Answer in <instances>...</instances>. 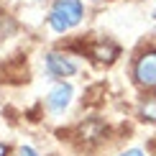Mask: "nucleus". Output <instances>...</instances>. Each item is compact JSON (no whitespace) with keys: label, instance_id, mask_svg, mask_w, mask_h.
<instances>
[{"label":"nucleus","instance_id":"7ed1b4c3","mask_svg":"<svg viewBox=\"0 0 156 156\" xmlns=\"http://www.w3.org/2000/svg\"><path fill=\"white\" fill-rule=\"evenodd\" d=\"M72 95H74V87H72V84H69V82H59V84L49 92L46 108L51 110V113H62V110L72 102Z\"/></svg>","mask_w":156,"mask_h":156},{"label":"nucleus","instance_id":"6e6552de","mask_svg":"<svg viewBox=\"0 0 156 156\" xmlns=\"http://www.w3.org/2000/svg\"><path fill=\"white\" fill-rule=\"evenodd\" d=\"M18 154H21V156H38L31 146H21V151H18Z\"/></svg>","mask_w":156,"mask_h":156},{"label":"nucleus","instance_id":"9d476101","mask_svg":"<svg viewBox=\"0 0 156 156\" xmlns=\"http://www.w3.org/2000/svg\"><path fill=\"white\" fill-rule=\"evenodd\" d=\"M154 18H156V10H154Z\"/></svg>","mask_w":156,"mask_h":156},{"label":"nucleus","instance_id":"423d86ee","mask_svg":"<svg viewBox=\"0 0 156 156\" xmlns=\"http://www.w3.org/2000/svg\"><path fill=\"white\" fill-rule=\"evenodd\" d=\"M92 56L100 62H113L115 56H118V46L115 44H97V46H92Z\"/></svg>","mask_w":156,"mask_h":156},{"label":"nucleus","instance_id":"39448f33","mask_svg":"<svg viewBox=\"0 0 156 156\" xmlns=\"http://www.w3.org/2000/svg\"><path fill=\"white\" fill-rule=\"evenodd\" d=\"M138 115L141 120H148V123H156V92L154 95H146L138 105Z\"/></svg>","mask_w":156,"mask_h":156},{"label":"nucleus","instance_id":"20e7f679","mask_svg":"<svg viewBox=\"0 0 156 156\" xmlns=\"http://www.w3.org/2000/svg\"><path fill=\"white\" fill-rule=\"evenodd\" d=\"M46 72L51 77H69V74L77 72V64L69 59V56L51 51V54H46Z\"/></svg>","mask_w":156,"mask_h":156},{"label":"nucleus","instance_id":"f257e3e1","mask_svg":"<svg viewBox=\"0 0 156 156\" xmlns=\"http://www.w3.org/2000/svg\"><path fill=\"white\" fill-rule=\"evenodd\" d=\"M82 16H84L82 0H56L49 10V26L56 34H64V31L74 28L82 21Z\"/></svg>","mask_w":156,"mask_h":156},{"label":"nucleus","instance_id":"1a4fd4ad","mask_svg":"<svg viewBox=\"0 0 156 156\" xmlns=\"http://www.w3.org/2000/svg\"><path fill=\"white\" fill-rule=\"evenodd\" d=\"M0 156H8V146L5 144H0Z\"/></svg>","mask_w":156,"mask_h":156},{"label":"nucleus","instance_id":"f03ea898","mask_svg":"<svg viewBox=\"0 0 156 156\" xmlns=\"http://www.w3.org/2000/svg\"><path fill=\"white\" fill-rule=\"evenodd\" d=\"M133 77L141 87H156V49H148L136 59Z\"/></svg>","mask_w":156,"mask_h":156},{"label":"nucleus","instance_id":"0eeeda50","mask_svg":"<svg viewBox=\"0 0 156 156\" xmlns=\"http://www.w3.org/2000/svg\"><path fill=\"white\" fill-rule=\"evenodd\" d=\"M120 156H146V154L141 151V148H128V151H123Z\"/></svg>","mask_w":156,"mask_h":156}]
</instances>
